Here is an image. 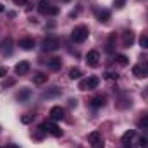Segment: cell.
<instances>
[{
	"mask_svg": "<svg viewBox=\"0 0 148 148\" xmlns=\"http://www.w3.org/2000/svg\"><path fill=\"white\" fill-rule=\"evenodd\" d=\"M69 77H71V79H79V77H81V71H79L77 67L69 69Z\"/></svg>",
	"mask_w": 148,
	"mask_h": 148,
	"instance_id": "7402d4cb",
	"label": "cell"
},
{
	"mask_svg": "<svg viewBox=\"0 0 148 148\" xmlns=\"http://www.w3.org/2000/svg\"><path fill=\"white\" fill-rule=\"evenodd\" d=\"M45 133H47V127H45V124H40L36 127V131L33 133V138H36V140H41L43 136H45Z\"/></svg>",
	"mask_w": 148,
	"mask_h": 148,
	"instance_id": "ac0fdd59",
	"label": "cell"
},
{
	"mask_svg": "<svg viewBox=\"0 0 148 148\" xmlns=\"http://www.w3.org/2000/svg\"><path fill=\"white\" fill-rule=\"evenodd\" d=\"M38 12L43 14V16H57L59 14V9L50 5L48 0H40L38 2Z\"/></svg>",
	"mask_w": 148,
	"mask_h": 148,
	"instance_id": "6da1fadb",
	"label": "cell"
},
{
	"mask_svg": "<svg viewBox=\"0 0 148 148\" xmlns=\"http://www.w3.org/2000/svg\"><path fill=\"white\" fill-rule=\"evenodd\" d=\"M12 2H14L16 5H24V3H26L28 0H12Z\"/></svg>",
	"mask_w": 148,
	"mask_h": 148,
	"instance_id": "4dcf8cb0",
	"label": "cell"
},
{
	"mask_svg": "<svg viewBox=\"0 0 148 148\" xmlns=\"http://www.w3.org/2000/svg\"><path fill=\"white\" fill-rule=\"evenodd\" d=\"M90 105L93 107V109H100V107H103L105 105V97H95V98H91L90 100Z\"/></svg>",
	"mask_w": 148,
	"mask_h": 148,
	"instance_id": "7c38bea8",
	"label": "cell"
},
{
	"mask_svg": "<svg viewBox=\"0 0 148 148\" xmlns=\"http://www.w3.org/2000/svg\"><path fill=\"white\" fill-rule=\"evenodd\" d=\"M140 147L141 148H148V140L147 138H141V140H140Z\"/></svg>",
	"mask_w": 148,
	"mask_h": 148,
	"instance_id": "f1b7e54d",
	"label": "cell"
},
{
	"mask_svg": "<svg viewBox=\"0 0 148 148\" xmlns=\"http://www.w3.org/2000/svg\"><path fill=\"white\" fill-rule=\"evenodd\" d=\"M41 47H43L45 52H55L60 47V41H59V38H55V36H47L41 41Z\"/></svg>",
	"mask_w": 148,
	"mask_h": 148,
	"instance_id": "3957f363",
	"label": "cell"
},
{
	"mask_svg": "<svg viewBox=\"0 0 148 148\" xmlns=\"http://www.w3.org/2000/svg\"><path fill=\"white\" fill-rule=\"evenodd\" d=\"M47 66H48L52 71H59V69L62 67V62H60V59H59V57H53V59H50V60L47 62Z\"/></svg>",
	"mask_w": 148,
	"mask_h": 148,
	"instance_id": "4fadbf2b",
	"label": "cell"
},
{
	"mask_svg": "<svg viewBox=\"0 0 148 148\" xmlns=\"http://www.w3.org/2000/svg\"><path fill=\"white\" fill-rule=\"evenodd\" d=\"M114 38H115V35H110V36H109V41H107V52H109V53L114 50Z\"/></svg>",
	"mask_w": 148,
	"mask_h": 148,
	"instance_id": "d4e9b609",
	"label": "cell"
},
{
	"mask_svg": "<svg viewBox=\"0 0 148 148\" xmlns=\"http://www.w3.org/2000/svg\"><path fill=\"white\" fill-rule=\"evenodd\" d=\"M0 50H2V53L10 55V53H12V40H10V38H5V40L0 43Z\"/></svg>",
	"mask_w": 148,
	"mask_h": 148,
	"instance_id": "8fae6325",
	"label": "cell"
},
{
	"mask_svg": "<svg viewBox=\"0 0 148 148\" xmlns=\"http://www.w3.org/2000/svg\"><path fill=\"white\" fill-rule=\"evenodd\" d=\"M59 93H60V90H59V88L55 86L53 90H50V91H47V93H43V97H45V98H48V97H55V95H59Z\"/></svg>",
	"mask_w": 148,
	"mask_h": 148,
	"instance_id": "cb8c5ba5",
	"label": "cell"
},
{
	"mask_svg": "<svg viewBox=\"0 0 148 148\" xmlns=\"http://www.w3.org/2000/svg\"><path fill=\"white\" fill-rule=\"evenodd\" d=\"M133 74H134L136 77H143V71H141V66H140V64L133 66Z\"/></svg>",
	"mask_w": 148,
	"mask_h": 148,
	"instance_id": "603a6c76",
	"label": "cell"
},
{
	"mask_svg": "<svg viewBox=\"0 0 148 148\" xmlns=\"http://www.w3.org/2000/svg\"><path fill=\"white\" fill-rule=\"evenodd\" d=\"M50 117H52V121H62L64 119V109L62 107H52L50 109Z\"/></svg>",
	"mask_w": 148,
	"mask_h": 148,
	"instance_id": "9c48e42d",
	"label": "cell"
},
{
	"mask_svg": "<svg viewBox=\"0 0 148 148\" xmlns=\"http://www.w3.org/2000/svg\"><path fill=\"white\" fill-rule=\"evenodd\" d=\"M134 138H136V131H134V129H131V131H126V133L122 134V143L126 145V143L133 141Z\"/></svg>",
	"mask_w": 148,
	"mask_h": 148,
	"instance_id": "2e32d148",
	"label": "cell"
},
{
	"mask_svg": "<svg viewBox=\"0 0 148 148\" xmlns=\"http://www.w3.org/2000/svg\"><path fill=\"white\" fill-rule=\"evenodd\" d=\"M115 60H117V64H119V66H122V67H126V66L129 64V59H127L126 55H117V57H115Z\"/></svg>",
	"mask_w": 148,
	"mask_h": 148,
	"instance_id": "d6986e66",
	"label": "cell"
},
{
	"mask_svg": "<svg viewBox=\"0 0 148 148\" xmlns=\"http://www.w3.org/2000/svg\"><path fill=\"white\" fill-rule=\"evenodd\" d=\"M16 74H19V76H24V74L29 73V62L28 60H21L17 66H16Z\"/></svg>",
	"mask_w": 148,
	"mask_h": 148,
	"instance_id": "ba28073f",
	"label": "cell"
},
{
	"mask_svg": "<svg viewBox=\"0 0 148 148\" xmlns=\"http://www.w3.org/2000/svg\"><path fill=\"white\" fill-rule=\"evenodd\" d=\"M0 12H3V5L2 3H0Z\"/></svg>",
	"mask_w": 148,
	"mask_h": 148,
	"instance_id": "e575fe53",
	"label": "cell"
},
{
	"mask_svg": "<svg viewBox=\"0 0 148 148\" xmlns=\"http://www.w3.org/2000/svg\"><path fill=\"white\" fill-rule=\"evenodd\" d=\"M31 121H33V115H31V114H26V115L21 117V122H23V124H29Z\"/></svg>",
	"mask_w": 148,
	"mask_h": 148,
	"instance_id": "484cf974",
	"label": "cell"
},
{
	"mask_svg": "<svg viewBox=\"0 0 148 148\" xmlns=\"http://www.w3.org/2000/svg\"><path fill=\"white\" fill-rule=\"evenodd\" d=\"M140 45H141L143 48H147V50H148V35H143V36L140 38Z\"/></svg>",
	"mask_w": 148,
	"mask_h": 148,
	"instance_id": "4316f807",
	"label": "cell"
},
{
	"mask_svg": "<svg viewBox=\"0 0 148 148\" xmlns=\"http://www.w3.org/2000/svg\"><path fill=\"white\" fill-rule=\"evenodd\" d=\"M105 79H117V74H114V73H105Z\"/></svg>",
	"mask_w": 148,
	"mask_h": 148,
	"instance_id": "f546056e",
	"label": "cell"
},
{
	"mask_svg": "<svg viewBox=\"0 0 148 148\" xmlns=\"http://www.w3.org/2000/svg\"><path fill=\"white\" fill-rule=\"evenodd\" d=\"M19 47H21L23 50H31V48L35 47V41H33L31 38H23V40L19 41Z\"/></svg>",
	"mask_w": 148,
	"mask_h": 148,
	"instance_id": "5bb4252c",
	"label": "cell"
},
{
	"mask_svg": "<svg viewBox=\"0 0 148 148\" xmlns=\"http://www.w3.org/2000/svg\"><path fill=\"white\" fill-rule=\"evenodd\" d=\"M5 74H7V69L5 67H0V77H3Z\"/></svg>",
	"mask_w": 148,
	"mask_h": 148,
	"instance_id": "1f68e13d",
	"label": "cell"
},
{
	"mask_svg": "<svg viewBox=\"0 0 148 148\" xmlns=\"http://www.w3.org/2000/svg\"><path fill=\"white\" fill-rule=\"evenodd\" d=\"M138 127H140V129H148V114L143 115V117L138 121Z\"/></svg>",
	"mask_w": 148,
	"mask_h": 148,
	"instance_id": "44dd1931",
	"label": "cell"
},
{
	"mask_svg": "<svg viewBox=\"0 0 148 148\" xmlns=\"http://www.w3.org/2000/svg\"><path fill=\"white\" fill-rule=\"evenodd\" d=\"M98 83H100V79L97 77V76H90L88 79H83L81 83H79V90H95L97 86H98Z\"/></svg>",
	"mask_w": 148,
	"mask_h": 148,
	"instance_id": "277c9868",
	"label": "cell"
},
{
	"mask_svg": "<svg viewBox=\"0 0 148 148\" xmlns=\"http://www.w3.org/2000/svg\"><path fill=\"white\" fill-rule=\"evenodd\" d=\"M141 66V71H143V77H147L148 76V60H145L143 64H140Z\"/></svg>",
	"mask_w": 148,
	"mask_h": 148,
	"instance_id": "83f0119b",
	"label": "cell"
},
{
	"mask_svg": "<svg viewBox=\"0 0 148 148\" xmlns=\"http://www.w3.org/2000/svg\"><path fill=\"white\" fill-rule=\"evenodd\" d=\"M43 124H45V127H47V133H50L52 136H55V138L62 136V131L59 129V126L55 124V121H45Z\"/></svg>",
	"mask_w": 148,
	"mask_h": 148,
	"instance_id": "52a82bcc",
	"label": "cell"
},
{
	"mask_svg": "<svg viewBox=\"0 0 148 148\" xmlns=\"http://www.w3.org/2000/svg\"><path fill=\"white\" fill-rule=\"evenodd\" d=\"M0 148H3V147H0ZM5 148H7V147H5Z\"/></svg>",
	"mask_w": 148,
	"mask_h": 148,
	"instance_id": "d590c367",
	"label": "cell"
},
{
	"mask_svg": "<svg viewBox=\"0 0 148 148\" xmlns=\"http://www.w3.org/2000/svg\"><path fill=\"white\" fill-rule=\"evenodd\" d=\"M64 2H67V0H64Z\"/></svg>",
	"mask_w": 148,
	"mask_h": 148,
	"instance_id": "8d00e7d4",
	"label": "cell"
},
{
	"mask_svg": "<svg viewBox=\"0 0 148 148\" xmlns=\"http://www.w3.org/2000/svg\"><path fill=\"white\" fill-rule=\"evenodd\" d=\"M69 105H71V107H76V100H74V98L69 100Z\"/></svg>",
	"mask_w": 148,
	"mask_h": 148,
	"instance_id": "d6a6232c",
	"label": "cell"
},
{
	"mask_svg": "<svg viewBox=\"0 0 148 148\" xmlns=\"http://www.w3.org/2000/svg\"><path fill=\"white\" fill-rule=\"evenodd\" d=\"M86 60V64L90 66V67H97L98 66V62H100V53L97 52V50H90L88 53H86V57H84Z\"/></svg>",
	"mask_w": 148,
	"mask_h": 148,
	"instance_id": "8992f818",
	"label": "cell"
},
{
	"mask_svg": "<svg viewBox=\"0 0 148 148\" xmlns=\"http://www.w3.org/2000/svg\"><path fill=\"white\" fill-rule=\"evenodd\" d=\"M29 95H31V91H29V90H23V91L17 95V100H19V102H26V100L29 98Z\"/></svg>",
	"mask_w": 148,
	"mask_h": 148,
	"instance_id": "ffe728a7",
	"label": "cell"
},
{
	"mask_svg": "<svg viewBox=\"0 0 148 148\" xmlns=\"http://www.w3.org/2000/svg\"><path fill=\"white\" fill-rule=\"evenodd\" d=\"M133 43H134V33L133 31H124L122 33V45L126 48H129Z\"/></svg>",
	"mask_w": 148,
	"mask_h": 148,
	"instance_id": "30bf717a",
	"label": "cell"
},
{
	"mask_svg": "<svg viewBox=\"0 0 148 148\" xmlns=\"http://www.w3.org/2000/svg\"><path fill=\"white\" fill-rule=\"evenodd\" d=\"M88 141L91 143V147L93 148H103L105 147L103 138H102V134H100L98 131H91V133L88 134Z\"/></svg>",
	"mask_w": 148,
	"mask_h": 148,
	"instance_id": "5b68a950",
	"label": "cell"
},
{
	"mask_svg": "<svg viewBox=\"0 0 148 148\" xmlns=\"http://www.w3.org/2000/svg\"><path fill=\"white\" fill-rule=\"evenodd\" d=\"M47 79H48V76L43 73H36L35 74V77H33V83L35 84H45L47 83Z\"/></svg>",
	"mask_w": 148,
	"mask_h": 148,
	"instance_id": "e0dca14e",
	"label": "cell"
},
{
	"mask_svg": "<svg viewBox=\"0 0 148 148\" xmlns=\"http://www.w3.org/2000/svg\"><path fill=\"white\" fill-rule=\"evenodd\" d=\"M7 148H19V147H16V145H9Z\"/></svg>",
	"mask_w": 148,
	"mask_h": 148,
	"instance_id": "836d02e7",
	"label": "cell"
},
{
	"mask_svg": "<svg viewBox=\"0 0 148 148\" xmlns=\"http://www.w3.org/2000/svg\"><path fill=\"white\" fill-rule=\"evenodd\" d=\"M97 17H98V21H100V23H107V21L110 19V12H109V10H105V9L97 10Z\"/></svg>",
	"mask_w": 148,
	"mask_h": 148,
	"instance_id": "9a60e30c",
	"label": "cell"
},
{
	"mask_svg": "<svg viewBox=\"0 0 148 148\" xmlns=\"http://www.w3.org/2000/svg\"><path fill=\"white\" fill-rule=\"evenodd\" d=\"M88 35H90V29L86 28V26H76L73 29V40L76 41V43H83L86 38H88Z\"/></svg>",
	"mask_w": 148,
	"mask_h": 148,
	"instance_id": "7a4b0ae2",
	"label": "cell"
}]
</instances>
